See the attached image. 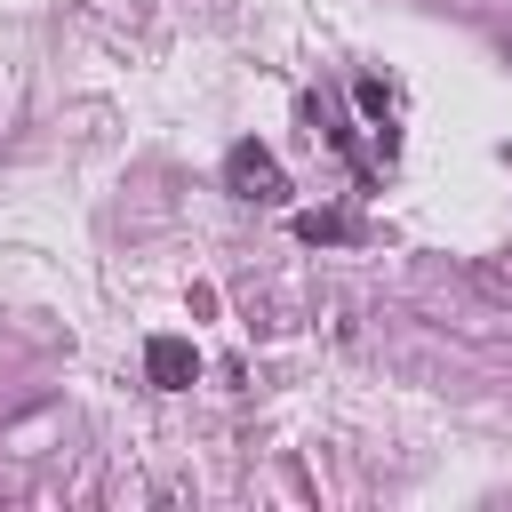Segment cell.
Masks as SVG:
<instances>
[{
  "instance_id": "cell-4",
  "label": "cell",
  "mask_w": 512,
  "mask_h": 512,
  "mask_svg": "<svg viewBox=\"0 0 512 512\" xmlns=\"http://www.w3.org/2000/svg\"><path fill=\"white\" fill-rule=\"evenodd\" d=\"M360 104H368L376 120H392V88H384V80H360Z\"/></svg>"
},
{
  "instance_id": "cell-2",
  "label": "cell",
  "mask_w": 512,
  "mask_h": 512,
  "mask_svg": "<svg viewBox=\"0 0 512 512\" xmlns=\"http://www.w3.org/2000/svg\"><path fill=\"white\" fill-rule=\"evenodd\" d=\"M144 376H152L160 392H184V384L200 376V352H192L184 336H152V344H144Z\"/></svg>"
},
{
  "instance_id": "cell-3",
  "label": "cell",
  "mask_w": 512,
  "mask_h": 512,
  "mask_svg": "<svg viewBox=\"0 0 512 512\" xmlns=\"http://www.w3.org/2000/svg\"><path fill=\"white\" fill-rule=\"evenodd\" d=\"M304 240H344V216H296Z\"/></svg>"
},
{
  "instance_id": "cell-1",
  "label": "cell",
  "mask_w": 512,
  "mask_h": 512,
  "mask_svg": "<svg viewBox=\"0 0 512 512\" xmlns=\"http://www.w3.org/2000/svg\"><path fill=\"white\" fill-rule=\"evenodd\" d=\"M224 176H232L240 200H288V176H280V160L264 144H232L224 152Z\"/></svg>"
}]
</instances>
